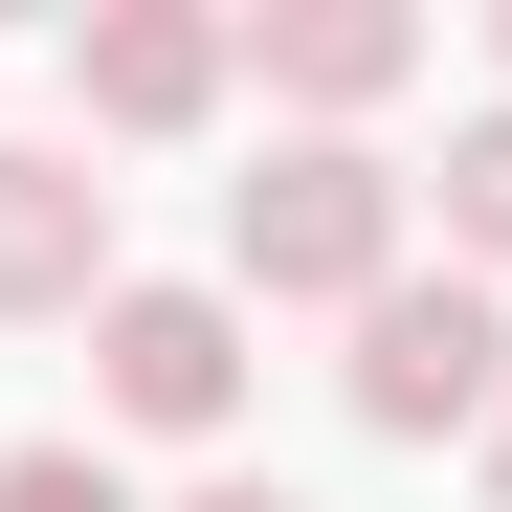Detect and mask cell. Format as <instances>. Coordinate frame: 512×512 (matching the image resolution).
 <instances>
[{
	"label": "cell",
	"instance_id": "6da1fadb",
	"mask_svg": "<svg viewBox=\"0 0 512 512\" xmlns=\"http://www.w3.org/2000/svg\"><path fill=\"white\" fill-rule=\"evenodd\" d=\"M223 290H268V312H379V290H401V156L290 134L268 179L223 201Z\"/></svg>",
	"mask_w": 512,
	"mask_h": 512
},
{
	"label": "cell",
	"instance_id": "7a4b0ae2",
	"mask_svg": "<svg viewBox=\"0 0 512 512\" xmlns=\"http://www.w3.org/2000/svg\"><path fill=\"white\" fill-rule=\"evenodd\" d=\"M334 379H357L379 446H446V423H490V401H512V312H490L468 268H401V290L357 312V357H334Z\"/></svg>",
	"mask_w": 512,
	"mask_h": 512
},
{
	"label": "cell",
	"instance_id": "3957f363",
	"mask_svg": "<svg viewBox=\"0 0 512 512\" xmlns=\"http://www.w3.org/2000/svg\"><path fill=\"white\" fill-rule=\"evenodd\" d=\"M90 401L156 423V446H201V423L245 401V290H112L90 312Z\"/></svg>",
	"mask_w": 512,
	"mask_h": 512
},
{
	"label": "cell",
	"instance_id": "277c9868",
	"mask_svg": "<svg viewBox=\"0 0 512 512\" xmlns=\"http://www.w3.org/2000/svg\"><path fill=\"white\" fill-rule=\"evenodd\" d=\"M245 23H201V0H90L67 23V90H90V134H201L223 112Z\"/></svg>",
	"mask_w": 512,
	"mask_h": 512
},
{
	"label": "cell",
	"instance_id": "5b68a950",
	"mask_svg": "<svg viewBox=\"0 0 512 512\" xmlns=\"http://www.w3.org/2000/svg\"><path fill=\"white\" fill-rule=\"evenodd\" d=\"M0 312H112V179L90 156H0Z\"/></svg>",
	"mask_w": 512,
	"mask_h": 512
},
{
	"label": "cell",
	"instance_id": "8992f818",
	"mask_svg": "<svg viewBox=\"0 0 512 512\" xmlns=\"http://www.w3.org/2000/svg\"><path fill=\"white\" fill-rule=\"evenodd\" d=\"M245 45H268V90H290V112H379L401 67H423V23H401V0H268Z\"/></svg>",
	"mask_w": 512,
	"mask_h": 512
},
{
	"label": "cell",
	"instance_id": "52a82bcc",
	"mask_svg": "<svg viewBox=\"0 0 512 512\" xmlns=\"http://www.w3.org/2000/svg\"><path fill=\"white\" fill-rule=\"evenodd\" d=\"M446 245H468V290L512 268V112H468V134H446Z\"/></svg>",
	"mask_w": 512,
	"mask_h": 512
},
{
	"label": "cell",
	"instance_id": "ba28073f",
	"mask_svg": "<svg viewBox=\"0 0 512 512\" xmlns=\"http://www.w3.org/2000/svg\"><path fill=\"white\" fill-rule=\"evenodd\" d=\"M0 512H134L112 446H0Z\"/></svg>",
	"mask_w": 512,
	"mask_h": 512
},
{
	"label": "cell",
	"instance_id": "9c48e42d",
	"mask_svg": "<svg viewBox=\"0 0 512 512\" xmlns=\"http://www.w3.org/2000/svg\"><path fill=\"white\" fill-rule=\"evenodd\" d=\"M179 512H290V490H268V468H223V490H179Z\"/></svg>",
	"mask_w": 512,
	"mask_h": 512
},
{
	"label": "cell",
	"instance_id": "30bf717a",
	"mask_svg": "<svg viewBox=\"0 0 512 512\" xmlns=\"http://www.w3.org/2000/svg\"><path fill=\"white\" fill-rule=\"evenodd\" d=\"M490 490H512V401H490Z\"/></svg>",
	"mask_w": 512,
	"mask_h": 512
}]
</instances>
